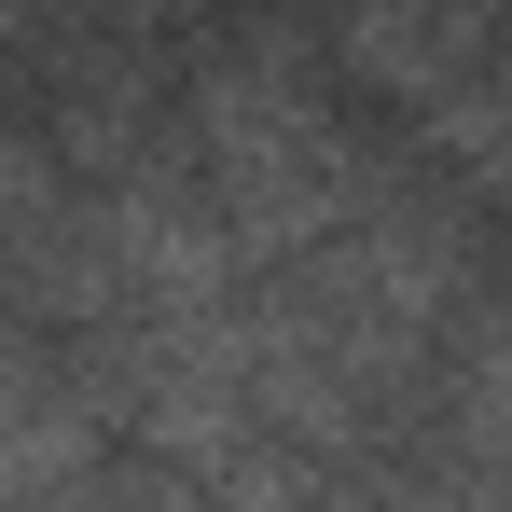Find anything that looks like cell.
<instances>
[{
	"label": "cell",
	"mask_w": 512,
	"mask_h": 512,
	"mask_svg": "<svg viewBox=\"0 0 512 512\" xmlns=\"http://www.w3.org/2000/svg\"><path fill=\"white\" fill-rule=\"evenodd\" d=\"M333 56H346V84L374 111H402L429 139L443 111H471V97L512 84V0H346Z\"/></svg>",
	"instance_id": "7a4b0ae2"
},
{
	"label": "cell",
	"mask_w": 512,
	"mask_h": 512,
	"mask_svg": "<svg viewBox=\"0 0 512 512\" xmlns=\"http://www.w3.org/2000/svg\"><path fill=\"white\" fill-rule=\"evenodd\" d=\"M97 512H222V499L167 457H97Z\"/></svg>",
	"instance_id": "52a82bcc"
},
{
	"label": "cell",
	"mask_w": 512,
	"mask_h": 512,
	"mask_svg": "<svg viewBox=\"0 0 512 512\" xmlns=\"http://www.w3.org/2000/svg\"><path fill=\"white\" fill-rule=\"evenodd\" d=\"M429 443L512 512V277H485L471 319H457V346H443V374H429Z\"/></svg>",
	"instance_id": "277c9868"
},
{
	"label": "cell",
	"mask_w": 512,
	"mask_h": 512,
	"mask_svg": "<svg viewBox=\"0 0 512 512\" xmlns=\"http://www.w3.org/2000/svg\"><path fill=\"white\" fill-rule=\"evenodd\" d=\"M180 167L194 194L222 208V236L236 263H305L319 236H346L374 194H388V153H360L346 139V111L305 84V56H291V28H250L236 56H194L180 70Z\"/></svg>",
	"instance_id": "6da1fadb"
},
{
	"label": "cell",
	"mask_w": 512,
	"mask_h": 512,
	"mask_svg": "<svg viewBox=\"0 0 512 512\" xmlns=\"http://www.w3.org/2000/svg\"><path fill=\"white\" fill-rule=\"evenodd\" d=\"M374 512H499L485 499V485H471V471H457V457H443V443H402V457H388V485H374Z\"/></svg>",
	"instance_id": "8992f818"
},
{
	"label": "cell",
	"mask_w": 512,
	"mask_h": 512,
	"mask_svg": "<svg viewBox=\"0 0 512 512\" xmlns=\"http://www.w3.org/2000/svg\"><path fill=\"white\" fill-rule=\"evenodd\" d=\"M388 471H360V457H319V443H291V429H250L222 471H208V499L222 512H374Z\"/></svg>",
	"instance_id": "5b68a950"
},
{
	"label": "cell",
	"mask_w": 512,
	"mask_h": 512,
	"mask_svg": "<svg viewBox=\"0 0 512 512\" xmlns=\"http://www.w3.org/2000/svg\"><path fill=\"white\" fill-rule=\"evenodd\" d=\"M97 457H111V416L84 402V374H70L42 333L0 319V512H28L42 485H70Z\"/></svg>",
	"instance_id": "3957f363"
}]
</instances>
